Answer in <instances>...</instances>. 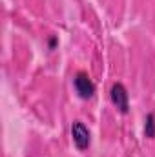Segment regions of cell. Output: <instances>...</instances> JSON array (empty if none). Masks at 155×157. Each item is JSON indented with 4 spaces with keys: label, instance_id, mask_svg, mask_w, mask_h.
Instances as JSON below:
<instances>
[{
    "label": "cell",
    "instance_id": "3957f363",
    "mask_svg": "<svg viewBox=\"0 0 155 157\" xmlns=\"http://www.w3.org/2000/svg\"><path fill=\"white\" fill-rule=\"evenodd\" d=\"M71 137H73V143L78 150H88L91 139H89V130L84 126V122L75 121L71 124Z\"/></svg>",
    "mask_w": 155,
    "mask_h": 157
},
{
    "label": "cell",
    "instance_id": "277c9868",
    "mask_svg": "<svg viewBox=\"0 0 155 157\" xmlns=\"http://www.w3.org/2000/svg\"><path fill=\"white\" fill-rule=\"evenodd\" d=\"M144 135L148 139H153L155 137V115L153 113L146 115V121H144Z\"/></svg>",
    "mask_w": 155,
    "mask_h": 157
},
{
    "label": "cell",
    "instance_id": "6da1fadb",
    "mask_svg": "<svg viewBox=\"0 0 155 157\" xmlns=\"http://www.w3.org/2000/svg\"><path fill=\"white\" fill-rule=\"evenodd\" d=\"M110 99H112L113 106H115L120 113H128V112H130V97H128L126 88H124L120 82H117V84L112 86V90H110Z\"/></svg>",
    "mask_w": 155,
    "mask_h": 157
},
{
    "label": "cell",
    "instance_id": "7a4b0ae2",
    "mask_svg": "<svg viewBox=\"0 0 155 157\" xmlns=\"http://www.w3.org/2000/svg\"><path fill=\"white\" fill-rule=\"evenodd\" d=\"M73 84H75V90H77L80 99H91L93 97L95 84L91 82V78H89V75L86 71H78L75 75V78H73Z\"/></svg>",
    "mask_w": 155,
    "mask_h": 157
}]
</instances>
